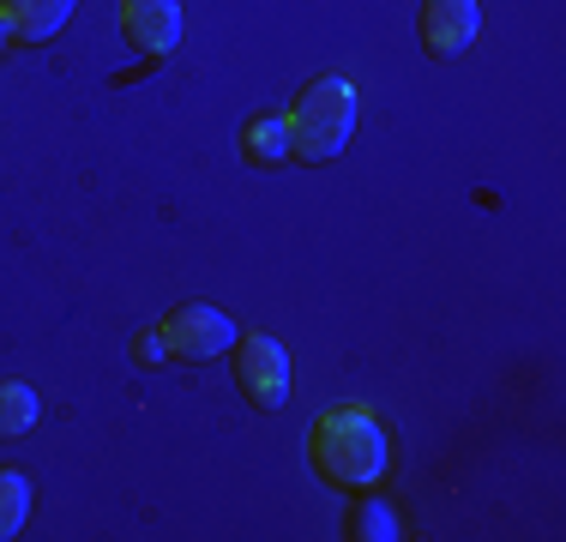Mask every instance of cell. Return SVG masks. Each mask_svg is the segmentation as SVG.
I'll return each mask as SVG.
<instances>
[{
	"label": "cell",
	"mask_w": 566,
	"mask_h": 542,
	"mask_svg": "<svg viewBox=\"0 0 566 542\" xmlns=\"http://www.w3.org/2000/svg\"><path fill=\"white\" fill-rule=\"evenodd\" d=\"M307 458H314V470L326 482L368 494L392 470V440H386V423L368 404H338V410H326L314 423V434H307Z\"/></svg>",
	"instance_id": "6da1fadb"
},
{
	"label": "cell",
	"mask_w": 566,
	"mask_h": 542,
	"mask_svg": "<svg viewBox=\"0 0 566 542\" xmlns=\"http://www.w3.org/2000/svg\"><path fill=\"white\" fill-rule=\"evenodd\" d=\"M356 133V85L338 73L314 79L302 103L290 108V157L295 163H332Z\"/></svg>",
	"instance_id": "7a4b0ae2"
},
{
	"label": "cell",
	"mask_w": 566,
	"mask_h": 542,
	"mask_svg": "<svg viewBox=\"0 0 566 542\" xmlns=\"http://www.w3.org/2000/svg\"><path fill=\"white\" fill-rule=\"evenodd\" d=\"M235 386L248 392L260 410H277L290 404V350L265 332H241L235 344Z\"/></svg>",
	"instance_id": "3957f363"
},
{
	"label": "cell",
	"mask_w": 566,
	"mask_h": 542,
	"mask_svg": "<svg viewBox=\"0 0 566 542\" xmlns=\"http://www.w3.org/2000/svg\"><path fill=\"white\" fill-rule=\"evenodd\" d=\"M235 325H229V314H218V308H175V314L164 320V344L175 362H211L223 356V350H235Z\"/></svg>",
	"instance_id": "277c9868"
},
{
	"label": "cell",
	"mask_w": 566,
	"mask_h": 542,
	"mask_svg": "<svg viewBox=\"0 0 566 542\" xmlns=\"http://www.w3.org/2000/svg\"><path fill=\"white\" fill-rule=\"evenodd\" d=\"M120 31L139 54L164 61L181 43V0H120Z\"/></svg>",
	"instance_id": "5b68a950"
},
{
	"label": "cell",
	"mask_w": 566,
	"mask_h": 542,
	"mask_svg": "<svg viewBox=\"0 0 566 542\" xmlns=\"http://www.w3.org/2000/svg\"><path fill=\"white\" fill-rule=\"evenodd\" d=\"M482 31V12L476 0H422V43L434 54H458L470 49Z\"/></svg>",
	"instance_id": "8992f818"
},
{
	"label": "cell",
	"mask_w": 566,
	"mask_h": 542,
	"mask_svg": "<svg viewBox=\"0 0 566 542\" xmlns=\"http://www.w3.org/2000/svg\"><path fill=\"white\" fill-rule=\"evenodd\" d=\"M0 7H7L12 31H19L24 43H49V37H55L61 24L73 19L78 0H0Z\"/></svg>",
	"instance_id": "52a82bcc"
},
{
	"label": "cell",
	"mask_w": 566,
	"mask_h": 542,
	"mask_svg": "<svg viewBox=\"0 0 566 542\" xmlns=\"http://www.w3.org/2000/svg\"><path fill=\"white\" fill-rule=\"evenodd\" d=\"M241 157L272 169V163H290V115H265L241 133Z\"/></svg>",
	"instance_id": "ba28073f"
},
{
	"label": "cell",
	"mask_w": 566,
	"mask_h": 542,
	"mask_svg": "<svg viewBox=\"0 0 566 542\" xmlns=\"http://www.w3.org/2000/svg\"><path fill=\"white\" fill-rule=\"evenodd\" d=\"M36 392L24 386V379H0V440H24L31 434V423H36Z\"/></svg>",
	"instance_id": "9c48e42d"
},
{
	"label": "cell",
	"mask_w": 566,
	"mask_h": 542,
	"mask_svg": "<svg viewBox=\"0 0 566 542\" xmlns=\"http://www.w3.org/2000/svg\"><path fill=\"white\" fill-rule=\"evenodd\" d=\"M24 512H31V482L19 470H0V542L24 531Z\"/></svg>",
	"instance_id": "30bf717a"
},
{
	"label": "cell",
	"mask_w": 566,
	"mask_h": 542,
	"mask_svg": "<svg viewBox=\"0 0 566 542\" xmlns=\"http://www.w3.org/2000/svg\"><path fill=\"white\" fill-rule=\"evenodd\" d=\"M349 536H361V542H398V512L386 507V500H361L356 512H349Z\"/></svg>",
	"instance_id": "8fae6325"
},
{
	"label": "cell",
	"mask_w": 566,
	"mask_h": 542,
	"mask_svg": "<svg viewBox=\"0 0 566 542\" xmlns=\"http://www.w3.org/2000/svg\"><path fill=\"white\" fill-rule=\"evenodd\" d=\"M133 362H139V368H157V362H169L164 325H139V332H133Z\"/></svg>",
	"instance_id": "7c38bea8"
},
{
	"label": "cell",
	"mask_w": 566,
	"mask_h": 542,
	"mask_svg": "<svg viewBox=\"0 0 566 542\" xmlns=\"http://www.w3.org/2000/svg\"><path fill=\"white\" fill-rule=\"evenodd\" d=\"M12 37H19V31H12V19H7V7H0V54H7V49H12Z\"/></svg>",
	"instance_id": "4fadbf2b"
}]
</instances>
